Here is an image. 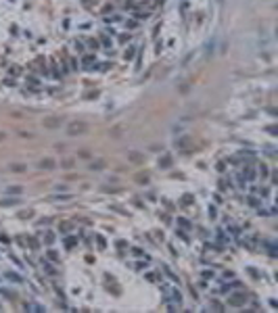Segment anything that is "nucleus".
Returning <instances> with one entry per match:
<instances>
[{
    "mask_svg": "<svg viewBox=\"0 0 278 313\" xmlns=\"http://www.w3.org/2000/svg\"><path fill=\"white\" fill-rule=\"evenodd\" d=\"M88 125L86 121H71L69 125H67V134L69 136H82V134H86L88 132Z\"/></svg>",
    "mask_w": 278,
    "mask_h": 313,
    "instance_id": "1",
    "label": "nucleus"
},
{
    "mask_svg": "<svg viewBox=\"0 0 278 313\" xmlns=\"http://www.w3.org/2000/svg\"><path fill=\"white\" fill-rule=\"evenodd\" d=\"M61 123H63L61 117H46V119H44V128L55 130V128H61Z\"/></svg>",
    "mask_w": 278,
    "mask_h": 313,
    "instance_id": "2",
    "label": "nucleus"
},
{
    "mask_svg": "<svg viewBox=\"0 0 278 313\" xmlns=\"http://www.w3.org/2000/svg\"><path fill=\"white\" fill-rule=\"evenodd\" d=\"M55 165H57V163H55L52 159H42L40 163H38L40 169H55Z\"/></svg>",
    "mask_w": 278,
    "mask_h": 313,
    "instance_id": "3",
    "label": "nucleus"
},
{
    "mask_svg": "<svg viewBox=\"0 0 278 313\" xmlns=\"http://www.w3.org/2000/svg\"><path fill=\"white\" fill-rule=\"evenodd\" d=\"M8 169H11L13 173H21V171H25V165H23V163H11V165H8Z\"/></svg>",
    "mask_w": 278,
    "mask_h": 313,
    "instance_id": "4",
    "label": "nucleus"
},
{
    "mask_svg": "<svg viewBox=\"0 0 278 313\" xmlns=\"http://www.w3.org/2000/svg\"><path fill=\"white\" fill-rule=\"evenodd\" d=\"M103 167H105V161H92V163H90V169H92V171H101Z\"/></svg>",
    "mask_w": 278,
    "mask_h": 313,
    "instance_id": "5",
    "label": "nucleus"
},
{
    "mask_svg": "<svg viewBox=\"0 0 278 313\" xmlns=\"http://www.w3.org/2000/svg\"><path fill=\"white\" fill-rule=\"evenodd\" d=\"M134 17H136V19H147L149 13H140V11H138V13H134Z\"/></svg>",
    "mask_w": 278,
    "mask_h": 313,
    "instance_id": "6",
    "label": "nucleus"
},
{
    "mask_svg": "<svg viewBox=\"0 0 278 313\" xmlns=\"http://www.w3.org/2000/svg\"><path fill=\"white\" fill-rule=\"evenodd\" d=\"M17 203H19L17 198H6V200H4V205H17Z\"/></svg>",
    "mask_w": 278,
    "mask_h": 313,
    "instance_id": "7",
    "label": "nucleus"
},
{
    "mask_svg": "<svg viewBox=\"0 0 278 313\" xmlns=\"http://www.w3.org/2000/svg\"><path fill=\"white\" fill-rule=\"evenodd\" d=\"M11 192H13V194H19L21 188H8V194H11Z\"/></svg>",
    "mask_w": 278,
    "mask_h": 313,
    "instance_id": "8",
    "label": "nucleus"
},
{
    "mask_svg": "<svg viewBox=\"0 0 278 313\" xmlns=\"http://www.w3.org/2000/svg\"><path fill=\"white\" fill-rule=\"evenodd\" d=\"M130 159H132V161H140L142 157H140V155H136V153H132V155H130Z\"/></svg>",
    "mask_w": 278,
    "mask_h": 313,
    "instance_id": "9",
    "label": "nucleus"
},
{
    "mask_svg": "<svg viewBox=\"0 0 278 313\" xmlns=\"http://www.w3.org/2000/svg\"><path fill=\"white\" fill-rule=\"evenodd\" d=\"M71 165H73V161H63V167H65V169H69Z\"/></svg>",
    "mask_w": 278,
    "mask_h": 313,
    "instance_id": "10",
    "label": "nucleus"
},
{
    "mask_svg": "<svg viewBox=\"0 0 278 313\" xmlns=\"http://www.w3.org/2000/svg\"><path fill=\"white\" fill-rule=\"evenodd\" d=\"M259 173H262V175H268V169H266V165H262V167H259Z\"/></svg>",
    "mask_w": 278,
    "mask_h": 313,
    "instance_id": "11",
    "label": "nucleus"
},
{
    "mask_svg": "<svg viewBox=\"0 0 278 313\" xmlns=\"http://www.w3.org/2000/svg\"><path fill=\"white\" fill-rule=\"evenodd\" d=\"M4 138H6V136H4V134H2V132H0V140H4Z\"/></svg>",
    "mask_w": 278,
    "mask_h": 313,
    "instance_id": "12",
    "label": "nucleus"
}]
</instances>
